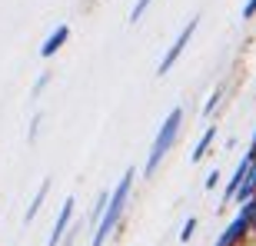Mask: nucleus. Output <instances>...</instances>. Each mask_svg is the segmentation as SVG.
Returning <instances> with one entry per match:
<instances>
[{
    "mask_svg": "<svg viewBox=\"0 0 256 246\" xmlns=\"http://www.w3.org/2000/svg\"><path fill=\"white\" fill-rule=\"evenodd\" d=\"M130 186H133V170H126L124 176H120V183H116V190H114V196H110V203H106L104 220L96 223V233H94V243H90V246H104V243H106L110 230L116 226V220H120V213H124V206H126Z\"/></svg>",
    "mask_w": 256,
    "mask_h": 246,
    "instance_id": "obj_1",
    "label": "nucleus"
},
{
    "mask_svg": "<svg viewBox=\"0 0 256 246\" xmlns=\"http://www.w3.org/2000/svg\"><path fill=\"white\" fill-rule=\"evenodd\" d=\"M180 123H183V110L180 106H173L170 110V116L163 120V126H160V133H156V140H153V146H150V160H146V176H150L156 166H160V160H163V153L173 146V140H176V133H180Z\"/></svg>",
    "mask_w": 256,
    "mask_h": 246,
    "instance_id": "obj_2",
    "label": "nucleus"
},
{
    "mask_svg": "<svg viewBox=\"0 0 256 246\" xmlns=\"http://www.w3.org/2000/svg\"><path fill=\"white\" fill-rule=\"evenodd\" d=\"M196 24H200V17H193L190 20V24H186V27H183L180 30V37H176V40H173V47L170 50H166V57H163L160 60V66H156V74H166V70H170V66L173 64H176V60H180V54H183V47H186V44H190V37H193V34H196Z\"/></svg>",
    "mask_w": 256,
    "mask_h": 246,
    "instance_id": "obj_3",
    "label": "nucleus"
},
{
    "mask_svg": "<svg viewBox=\"0 0 256 246\" xmlns=\"http://www.w3.org/2000/svg\"><path fill=\"white\" fill-rule=\"evenodd\" d=\"M250 233H253V226H250V216H246V210H240V216L226 226V233L220 236L216 246H243V240H246Z\"/></svg>",
    "mask_w": 256,
    "mask_h": 246,
    "instance_id": "obj_4",
    "label": "nucleus"
},
{
    "mask_svg": "<svg viewBox=\"0 0 256 246\" xmlns=\"http://www.w3.org/2000/svg\"><path fill=\"white\" fill-rule=\"evenodd\" d=\"M70 220H74V196H66V200H64V206H60V216H57V223H54V230H50V243H47V246H57L60 240L66 236V226H70Z\"/></svg>",
    "mask_w": 256,
    "mask_h": 246,
    "instance_id": "obj_5",
    "label": "nucleus"
},
{
    "mask_svg": "<svg viewBox=\"0 0 256 246\" xmlns=\"http://www.w3.org/2000/svg\"><path fill=\"white\" fill-rule=\"evenodd\" d=\"M256 166V156H243V160H240V166H236V173H233V180L226 183V196L223 200H236V193H240V186H243V183H246V176H250V170H253Z\"/></svg>",
    "mask_w": 256,
    "mask_h": 246,
    "instance_id": "obj_6",
    "label": "nucleus"
},
{
    "mask_svg": "<svg viewBox=\"0 0 256 246\" xmlns=\"http://www.w3.org/2000/svg\"><path fill=\"white\" fill-rule=\"evenodd\" d=\"M66 37H70V27H66V24H60V27L54 30L47 40H44V47H40V57H54V54H57V50L66 44Z\"/></svg>",
    "mask_w": 256,
    "mask_h": 246,
    "instance_id": "obj_7",
    "label": "nucleus"
},
{
    "mask_svg": "<svg viewBox=\"0 0 256 246\" xmlns=\"http://www.w3.org/2000/svg\"><path fill=\"white\" fill-rule=\"evenodd\" d=\"M213 136H216V130H213V126H206V130H203V136H200V143L193 146V153H190V160H193V163H196V160H203V153L210 150Z\"/></svg>",
    "mask_w": 256,
    "mask_h": 246,
    "instance_id": "obj_8",
    "label": "nucleus"
},
{
    "mask_svg": "<svg viewBox=\"0 0 256 246\" xmlns=\"http://www.w3.org/2000/svg\"><path fill=\"white\" fill-rule=\"evenodd\" d=\"M253 196H256V166H253V170H250L246 183H243V186H240L236 200H240V203H250V200H253Z\"/></svg>",
    "mask_w": 256,
    "mask_h": 246,
    "instance_id": "obj_9",
    "label": "nucleus"
},
{
    "mask_svg": "<svg viewBox=\"0 0 256 246\" xmlns=\"http://www.w3.org/2000/svg\"><path fill=\"white\" fill-rule=\"evenodd\" d=\"M47 190H50V180H44V183H40V190H37V196H34V203H30V210H27V223L37 216V210L44 206V200H47Z\"/></svg>",
    "mask_w": 256,
    "mask_h": 246,
    "instance_id": "obj_10",
    "label": "nucleus"
},
{
    "mask_svg": "<svg viewBox=\"0 0 256 246\" xmlns=\"http://www.w3.org/2000/svg\"><path fill=\"white\" fill-rule=\"evenodd\" d=\"M193 233H196V220H186V223H183V230H180V240H183V243H186V240H190L193 236Z\"/></svg>",
    "mask_w": 256,
    "mask_h": 246,
    "instance_id": "obj_11",
    "label": "nucleus"
},
{
    "mask_svg": "<svg viewBox=\"0 0 256 246\" xmlns=\"http://www.w3.org/2000/svg\"><path fill=\"white\" fill-rule=\"evenodd\" d=\"M146 7H150V0H136V7L130 10V20H133V24H136V20L143 17V10H146Z\"/></svg>",
    "mask_w": 256,
    "mask_h": 246,
    "instance_id": "obj_12",
    "label": "nucleus"
},
{
    "mask_svg": "<svg viewBox=\"0 0 256 246\" xmlns=\"http://www.w3.org/2000/svg\"><path fill=\"white\" fill-rule=\"evenodd\" d=\"M256 14V0H246V7H243V17H253Z\"/></svg>",
    "mask_w": 256,
    "mask_h": 246,
    "instance_id": "obj_13",
    "label": "nucleus"
},
{
    "mask_svg": "<svg viewBox=\"0 0 256 246\" xmlns=\"http://www.w3.org/2000/svg\"><path fill=\"white\" fill-rule=\"evenodd\" d=\"M216 180H220V173H216V170H213V173H210V176H206V186H210V190H213V186H216Z\"/></svg>",
    "mask_w": 256,
    "mask_h": 246,
    "instance_id": "obj_14",
    "label": "nucleus"
},
{
    "mask_svg": "<svg viewBox=\"0 0 256 246\" xmlns=\"http://www.w3.org/2000/svg\"><path fill=\"white\" fill-rule=\"evenodd\" d=\"M250 156H256V133H253V143H250Z\"/></svg>",
    "mask_w": 256,
    "mask_h": 246,
    "instance_id": "obj_15",
    "label": "nucleus"
}]
</instances>
